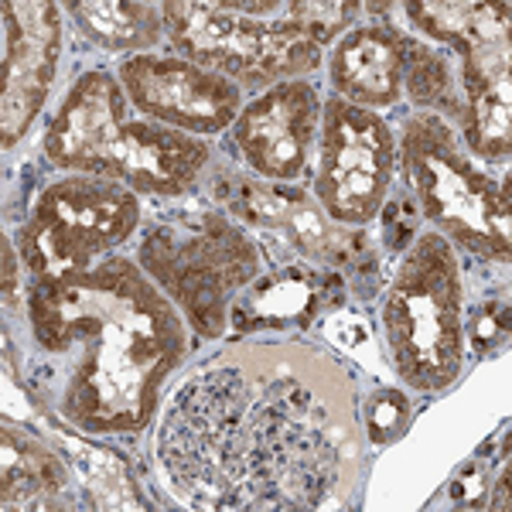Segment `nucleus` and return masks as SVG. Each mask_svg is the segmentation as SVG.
I'll use <instances>...</instances> for the list:
<instances>
[{
    "mask_svg": "<svg viewBox=\"0 0 512 512\" xmlns=\"http://www.w3.org/2000/svg\"><path fill=\"white\" fill-rule=\"evenodd\" d=\"M468 338H472V349L478 355L495 352L499 345H506L509 338V301L506 297H492V301H482L472 311V321H468Z\"/></svg>",
    "mask_w": 512,
    "mask_h": 512,
    "instance_id": "obj_19",
    "label": "nucleus"
},
{
    "mask_svg": "<svg viewBox=\"0 0 512 512\" xmlns=\"http://www.w3.org/2000/svg\"><path fill=\"white\" fill-rule=\"evenodd\" d=\"M120 82L140 113L175 130L219 134L239 113V89L233 82L181 59L137 55L123 62Z\"/></svg>",
    "mask_w": 512,
    "mask_h": 512,
    "instance_id": "obj_10",
    "label": "nucleus"
},
{
    "mask_svg": "<svg viewBox=\"0 0 512 512\" xmlns=\"http://www.w3.org/2000/svg\"><path fill=\"white\" fill-rule=\"evenodd\" d=\"M318 130V93L308 82H284L236 120V144L263 178L294 181L308 168Z\"/></svg>",
    "mask_w": 512,
    "mask_h": 512,
    "instance_id": "obj_12",
    "label": "nucleus"
},
{
    "mask_svg": "<svg viewBox=\"0 0 512 512\" xmlns=\"http://www.w3.org/2000/svg\"><path fill=\"white\" fill-rule=\"evenodd\" d=\"M403 82H407L410 96L420 106H448L451 113L465 117V106H461L458 93H454V76L448 62L434 48L403 38Z\"/></svg>",
    "mask_w": 512,
    "mask_h": 512,
    "instance_id": "obj_18",
    "label": "nucleus"
},
{
    "mask_svg": "<svg viewBox=\"0 0 512 512\" xmlns=\"http://www.w3.org/2000/svg\"><path fill=\"white\" fill-rule=\"evenodd\" d=\"M164 4L161 18L171 41L219 76L243 86H270L277 79L318 69L321 45L359 11V4Z\"/></svg>",
    "mask_w": 512,
    "mask_h": 512,
    "instance_id": "obj_4",
    "label": "nucleus"
},
{
    "mask_svg": "<svg viewBox=\"0 0 512 512\" xmlns=\"http://www.w3.org/2000/svg\"><path fill=\"white\" fill-rule=\"evenodd\" d=\"M69 11L106 48H151L164 24L151 4H69Z\"/></svg>",
    "mask_w": 512,
    "mask_h": 512,
    "instance_id": "obj_16",
    "label": "nucleus"
},
{
    "mask_svg": "<svg viewBox=\"0 0 512 512\" xmlns=\"http://www.w3.org/2000/svg\"><path fill=\"white\" fill-rule=\"evenodd\" d=\"M342 304V277L315 274L301 263H287L263 277L243 301L229 311L236 332H267V328H301L318 308Z\"/></svg>",
    "mask_w": 512,
    "mask_h": 512,
    "instance_id": "obj_13",
    "label": "nucleus"
},
{
    "mask_svg": "<svg viewBox=\"0 0 512 512\" xmlns=\"http://www.w3.org/2000/svg\"><path fill=\"white\" fill-rule=\"evenodd\" d=\"M393 134L366 106L332 99L321 130L318 202L338 222H369L393 181Z\"/></svg>",
    "mask_w": 512,
    "mask_h": 512,
    "instance_id": "obj_9",
    "label": "nucleus"
},
{
    "mask_svg": "<svg viewBox=\"0 0 512 512\" xmlns=\"http://www.w3.org/2000/svg\"><path fill=\"white\" fill-rule=\"evenodd\" d=\"M328 332H332V335H342V342H345V345H359L362 338H369V328L362 325L359 318H342V315H338V318L332 321V325H328Z\"/></svg>",
    "mask_w": 512,
    "mask_h": 512,
    "instance_id": "obj_22",
    "label": "nucleus"
},
{
    "mask_svg": "<svg viewBox=\"0 0 512 512\" xmlns=\"http://www.w3.org/2000/svg\"><path fill=\"white\" fill-rule=\"evenodd\" d=\"M144 267L164 284L198 335L219 338L229 321V294L250 284L260 250L243 229L216 212H185L151 229L140 246Z\"/></svg>",
    "mask_w": 512,
    "mask_h": 512,
    "instance_id": "obj_6",
    "label": "nucleus"
},
{
    "mask_svg": "<svg viewBox=\"0 0 512 512\" xmlns=\"http://www.w3.org/2000/svg\"><path fill=\"white\" fill-rule=\"evenodd\" d=\"M386 243L393 250H403V246L414 239V229H417V205L410 198H393L386 205Z\"/></svg>",
    "mask_w": 512,
    "mask_h": 512,
    "instance_id": "obj_21",
    "label": "nucleus"
},
{
    "mask_svg": "<svg viewBox=\"0 0 512 512\" xmlns=\"http://www.w3.org/2000/svg\"><path fill=\"white\" fill-rule=\"evenodd\" d=\"M332 79L338 93L366 106H390L403 82V35L386 28H359L335 48Z\"/></svg>",
    "mask_w": 512,
    "mask_h": 512,
    "instance_id": "obj_14",
    "label": "nucleus"
},
{
    "mask_svg": "<svg viewBox=\"0 0 512 512\" xmlns=\"http://www.w3.org/2000/svg\"><path fill=\"white\" fill-rule=\"evenodd\" d=\"M45 151L65 171L123 181L151 195L185 192L209 158V147L185 130L130 117L117 79L106 72H86L72 86L48 127Z\"/></svg>",
    "mask_w": 512,
    "mask_h": 512,
    "instance_id": "obj_3",
    "label": "nucleus"
},
{
    "mask_svg": "<svg viewBox=\"0 0 512 512\" xmlns=\"http://www.w3.org/2000/svg\"><path fill=\"white\" fill-rule=\"evenodd\" d=\"M355 454L342 369L301 345H236L161 427L171 489L198 509H315Z\"/></svg>",
    "mask_w": 512,
    "mask_h": 512,
    "instance_id": "obj_1",
    "label": "nucleus"
},
{
    "mask_svg": "<svg viewBox=\"0 0 512 512\" xmlns=\"http://www.w3.org/2000/svg\"><path fill=\"white\" fill-rule=\"evenodd\" d=\"M65 492V468L41 444L4 427V506H52Z\"/></svg>",
    "mask_w": 512,
    "mask_h": 512,
    "instance_id": "obj_15",
    "label": "nucleus"
},
{
    "mask_svg": "<svg viewBox=\"0 0 512 512\" xmlns=\"http://www.w3.org/2000/svg\"><path fill=\"white\" fill-rule=\"evenodd\" d=\"M31 332L35 393L93 434L140 431L188 345L175 304L127 260L38 277Z\"/></svg>",
    "mask_w": 512,
    "mask_h": 512,
    "instance_id": "obj_2",
    "label": "nucleus"
},
{
    "mask_svg": "<svg viewBox=\"0 0 512 512\" xmlns=\"http://www.w3.org/2000/svg\"><path fill=\"white\" fill-rule=\"evenodd\" d=\"M396 373L414 390H444L461 369V280L448 239L424 236L386 297Z\"/></svg>",
    "mask_w": 512,
    "mask_h": 512,
    "instance_id": "obj_5",
    "label": "nucleus"
},
{
    "mask_svg": "<svg viewBox=\"0 0 512 512\" xmlns=\"http://www.w3.org/2000/svg\"><path fill=\"white\" fill-rule=\"evenodd\" d=\"M219 198L243 219L260 222V226H291L294 212L308 202L304 192H280V188L260 185L253 178L219 181Z\"/></svg>",
    "mask_w": 512,
    "mask_h": 512,
    "instance_id": "obj_17",
    "label": "nucleus"
},
{
    "mask_svg": "<svg viewBox=\"0 0 512 512\" xmlns=\"http://www.w3.org/2000/svg\"><path fill=\"white\" fill-rule=\"evenodd\" d=\"M410 414V403L403 393L396 390H379L376 396H369L366 403V427H369V441L386 444L403 431Z\"/></svg>",
    "mask_w": 512,
    "mask_h": 512,
    "instance_id": "obj_20",
    "label": "nucleus"
},
{
    "mask_svg": "<svg viewBox=\"0 0 512 512\" xmlns=\"http://www.w3.org/2000/svg\"><path fill=\"white\" fill-rule=\"evenodd\" d=\"M4 291L11 294L14 291V253H11V243L4 239Z\"/></svg>",
    "mask_w": 512,
    "mask_h": 512,
    "instance_id": "obj_23",
    "label": "nucleus"
},
{
    "mask_svg": "<svg viewBox=\"0 0 512 512\" xmlns=\"http://www.w3.org/2000/svg\"><path fill=\"white\" fill-rule=\"evenodd\" d=\"M4 147L18 144L55 79L62 52L59 11L52 4H4Z\"/></svg>",
    "mask_w": 512,
    "mask_h": 512,
    "instance_id": "obj_11",
    "label": "nucleus"
},
{
    "mask_svg": "<svg viewBox=\"0 0 512 512\" xmlns=\"http://www.w3.org/2000/svg\"><path fill=\"white\" fill-rule=\"evenodd\" d=\"M403 168L431 222L465 250L509 260V178L478 171L475 158L458 147L448 123L437 117L410 120L403 137Z\"/></svg>",
    "mask_w": 512,
    "mask_h": 512,
    "instance_id": "obj_7",
    "label": "nucleus"
},
{
    "mask_svg": "<svg viewBox=\"0 0 512 512\" xmlns=\"http://www.w3.org/2000/svg\"><path fill=\"white\" fill-rule=\"evenodd\" d=\"M140 222L134 192L106 178H65L45 188L21 229V256L35 277L79 274L123 243Z\"/></svg>",
    "mask_w": 512,
    "mask_h": 512,
    "instance_id": "obj_8",
    "label": "nucleus"
}]
</instances>
